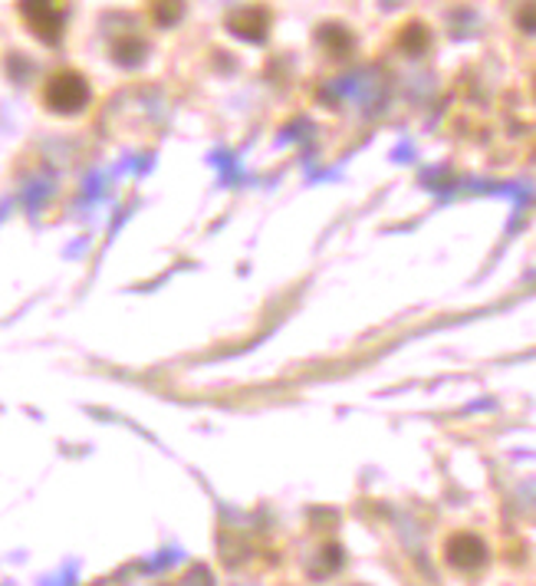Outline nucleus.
I'll return each mask as SVG.
<instances>
[{
    "label": "nucleus",
    "instance_id": "nucleus-9",
    "mask_svg": "<svg viewBox=\"0 0 536 586\" xmlns=\"http://www.w3.org/2000/svg\"><path fill=\"white\" fill-rule=\"evenodd\" d=\"M517 27L524 30V33H536V0H524L521 3V10H517Z\"/></svg>",
    "mask_w": 536,
    "mask_h": 586
},
{
    "label": "nucleus",
    "instance_id": "nucleus-8",
    "mask_svg": "<svg viewBox=\"0 0 536 586\" xmlns=\"http://www.w3.org/2000/svg\"><path fill=\"white\" fill-rule=\"evenodd\" d=\"M148 10L158 27H175L185 17V0H148Z\"/></svg>",
    "mask_w": 536,
    "mask_h": 586
},
{
    "label": "nucleus",
    "instance_id": "nucleus-3",
    "mask_svg": "<svg viewBox=\"0 0 536 586\" xmlns=\"http://www.w3.org/2000/svg\"><path fill=\"white\" fill-rule=\"evenodd\" d=\"M444 561L448 567H454L458 574H477L487 567L491 551L484 544V537L471 534V531H458L444 541Z\"/></svg>",
    "mask_w": 536,
    "mask_h": 586
},
{
    "label": "nucleus",
    "instance_id": "nucleus-2",
    "mask_svg": "<svg viewBox=\"0 0 536 586\" xmlns=\"http://www.w3.org/2000/svg\"><path fill=\"white\" fill-rule=\"evenodd\" d=\"M17 10H20L27 30L40 43H46V46L63 43L66 20H70V0H17Z\"/></svg>",
    "mask_w": 536,
    "mask_h": 586
},
{
    "label": "nucleus",
    "instance_id": "nucleus-5",
    "mask_svg": "<svg viewBox=\"0 0 536 586\" xmlns=\"http://www.w3.org/2000/svg\"><path fill=\"white\" fill-rule=\"evenodd\" d=\"M145 56H148V43H145L138 33H123V36L113 40V60H116L119 66L135 70V66L145 63Z\"/></svg>",
    "mask_w": 536,
    "mask_h": 586
},
{
    "label": "nucleus",
    "instance_id": "nucleus-1",
    "mask_svg": "<svg viewBox=\"0 0 536 586\" xmlns=\"http://www.w3.org/2000/svg\"><path fill=\"white\" fill-rule=\"evenodd\" d=\"M90 100H93L90 80L76 70H56L43 83V106L56 116H76L90 106Z\"/></svg>",
    "mask_w": 536,
    "mask_h": 586
},
{
    "label": "nucleus",
    "instance_id": "nucleus-10",
    "mask_svg": "<svg viewBox=\"0 0 536 586\" xmlns=\"http://www.w3.org/2000/svg\"><path fill=\"white\" fill-rule=\"evenodd\" d=\"M534 96H536V76H534Z\"/></svg>",
    "mask_w": 536,
    "mask_h": 586
},
{
    "label": "nucleus",
    "instance_id": "nucleus-6",
    "mask_svg": "<svg viewBox=\"0 0 536 586\" xmlns=\"http://www.w3.org/2000/svg\"><path fill=\"white\" fill-rule=\"evenodd\" d=\"M428 46H431V30H428L421 20H411V23H404L402 33H399V50H402V53H408V56H421Z\"/></svg>",
    "mask_w": 536,
    "mask_h": 586
},
{
    "label": "nucleus",
    "instance_id": "nucleus-4",
    "mask_svg": "<svg viewBox=\"0 0 536 586\" xmlns=\"http://www.w3.org/2000/svg\"><path fill=\"white\" fill-rule=\"evenodd\" d=\"M270 23H273V17H270V10L264 3L238 7V10H231V17H228V30H231L238 40H244V43H267Z\"/></svg>",
    "mask_w": 536,
    "mask_h": 586
},
{
    "label": "nucleus",
    "instance_id": "nucleus-7",
    "mask_svg": "<svg viewBox=\"0 0 536 586\" xmlns=\"http://www.w3.org/2000/svg\"><path fill=\"white\" fill-rule=\"evenodd\" d=\"M319 43L333 53V56H346L353 50V33L343 27V23H323L319 27Z\"/></svg>",
    "mask_w": 536,
    "mask_h": 586
}]
</instances>
